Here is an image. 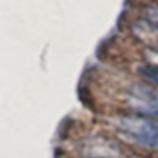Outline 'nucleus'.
<instances>
[{
	"instance_id": "1",
	"label": "nucleus",
	"mask_w": 158,
	"mask_h": 158,
	"mask_svg": "<svg viewBox=\"0 0 158 158\" xmlns=\"http://www.w3.org/2000/svg\"><path fill=\"white\" fill-rule=\"evenodd\" d=\"M119 129L135 143L156 149L158 147V123L144 115H127L119 121Z\"/></svg>"
},
{
	"instance_id": "2",
	"label": "nucleus",
	"mask_w": 158,
	"mask_h": 158,
	"mask_svg": "<svg viewBox=\"0 0 158 158\" xmlns=\"http://www.w3.org/2000/svg\"><path fill=\"white\" fill-rule=\"evenodd\" d=\"M129 99L138 115L158 118V90L146 84H136L130 89Z\"/></svg>"
},
{
	"instance_id": "3",
	"label": "nucleus",
	"mask_w": 158,
	"mask_h": 158,
	"mask_svg": "<svg viewBox=\"0 0 158 158\" xmlns=\"http://www.w3.org/2000/svg\"><path fill=\"white\" fill-rule=\"evenodd\" d=\"M147 79H150V81H153L155 84H158V67H153V65H144L141 70H139Z\"/></svg>"
}]
</instances>
